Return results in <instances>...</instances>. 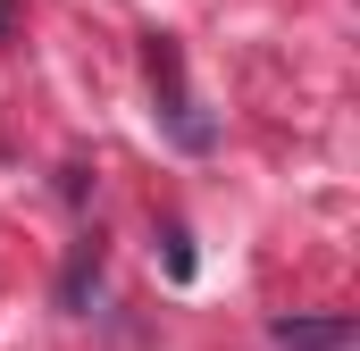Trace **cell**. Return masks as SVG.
Here are the masks:
<instances>
[{"label": "cell", "mask_w": 360, "mask_h": 351, "mask_svg": "<svg viewBox=\"0 0 360 351\" xmlns=\"http://www.w3.org/2000/svg\"><path fill=\"white\" fill-rule=\"evenodd\" d=\"M151 92H160V126H168V143L176 151H210L218 143V126L193 109V92H184V51L168 34H151Z\"/></svg>", "instance_id": "6da1fadb"}, {"label": "cell", "mask_w": 360, "mask_h": 351, "mask_svg": "<svg viewBox=\"0 0 360 351\" xmlns=\"http://www.w3.org/2000/svg\"><path fill=\"white\" fill-rule=\"evenodd\" d=\"M269 335H276V351H352L360 343V326L344 310H327V318H276Z\"/></svg>", "instance_id": "7a4b0ae2"}, {"label": "cell", "mask_w": 360, "mask_h": 351, "mask_svg": "<svg viewBox=\"0 0 360 351\" xmlns=\"http://www.w3.org/2000/svg\"><path fill=\"white\" fill-rule=\"evenodd\" d=\"M92 293H101V234H84L68 251V267H59V310H84Z\"/></svg>", "instance_id": "3957f363"}, {"label": "cell", "mask_w": 360, "mask_h": 351, "mask_svg": "<svg viewBox=\"0 0 360 351\" xmlns=\"http://www.w3.org/2000/svg\"><path fill=\"white\" fill-rule=\"evenodd\" d=\"M168 276H193V243H184L176 226H168Z\"/></svg>", "instance_id": "277c9868"}, {"label": "cell", "mask_w": 360, "mask_h": 351, "mask_svg": "<svg viewBox=\"0 0 360 351\" xmlns=\"http://www.w3.org/2000/svg\"><path fill=\"white\" fill-rule=\"evenodd\" d=\"M8 25H17V0H0V34H8Z\"/></svg>", "instance_id": "5b68a950"}]
</instances>
